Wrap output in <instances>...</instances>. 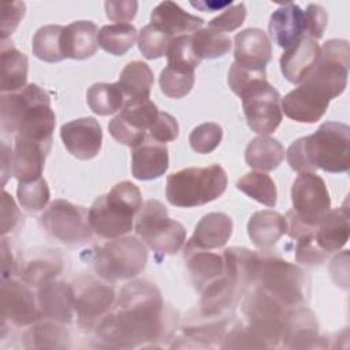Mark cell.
<instances>
[{
  "mask_svg": "<svg viewBox=\"0 0 350 350\" xmlns=\"http://www.w3.org/2000/svg\"><path fill=\"white\" fill-rule=\"evenodd\" d=\"M165 316L160 290L148 280H134L120 290L115 310L97 324L96 334L109 347L153 345L167 335Z\"/></svg>",
  "mask_w": 350,
  "mask_h": 350,
  "instance_id": "cell-1",
  "label": "cell"
},
{
  "mask_svg": "<svg viewBox=\"0 0 350 350\" xmlns=\"http://www.w3.org/2000/svg\"><path fill=\"white\" fill-rule=\"evenodd\" d=\"M287 161L297 172H347L350 168V127L325 122L313 134L295 139L287 149Z\"/></svg>",
  "mask_w": 350,
  "mask_h": 350,
  "instance_id": "cell-2",
  "label": "cell"
},
{
  "mask_svg": "<svg viewBox=\"0 0 350 350\" xmlns=\"http://www.w3.org/2000/svg\"><path fill=\"white\" fill-rule=\"evenodd\" d=\"M0 120L4 133L52 145L56 116L49 94L36 83L1 94Z\"/></svg>",
  "mask_w": 350,
  "mask_h": 350,
  "instance_id": "cell-3",
  "label": "cell"
},
{
  "mask_svg": "<svg viewBox=\"0 0 350 350\" xmlns=\"http://www.w3.org/2000/svg\"><path fill=\"white\" fill-rule=\"evenodd\" d=\"M247 324H235L224 335L221 349L278 347L282 339L286 308L258 286L242 304Z\"/></svg>",
  "mask_w": 350,
  "mask_h": 350,
  "instance_id": "cell-4",
  "label": "cell"
},
{
  "mask_svg": "<svg viewBox=\"0 0 350 350\" xmlns=\"http://www.w3.org/2000/svg\"><path fill=\"white\" fill-rule=\"evenodd\" d=\"M141 206L142 196L133 182L116 183L109 193L97 197L89 208L90 227L101 238H120L133 230L134 215Z\"/></svg>",
  "mask_w": 350,
  "mask_h": 350,
  "instance_id": "cell-5",
  "label": "cell"
},
{
  "mask_svg": "<svg viewBox=\"0 0 350 350\" xmlns=\"http://www.w3.org/2000/svg\"><path fill=\"white\" fill-rule=\"evenodd\" d=\"M227 182V174L219 164L189 167L168 175L165 197L174 206H200L219 198L226 191Z\"/></svg>",
  "mask_w": 350,
  "mask_h": 350,
  "instance_id": "cell-6",
  "label": "cell"
},
{
  "mask_svg": "<svg viewBox=\"0 0 350 350\" xmlns=\"http://www.w3.org/2000/svg\"><path fill=\"white\" fill-rule=\"evenodd\" d=\"M256 283L284 308H297L306 299L304 271L268 250L261 253Z\"/></svg>",
  "mask_w": 350,
  "mask_h": 350,
  "instance_id": "cell-7",
  "label": "cell"
},
{
  "mask_svg": "<svg viewBox=\"0 0 350 350\" xmlns=\"http://www.w3.org/2000/svg\"><path fill=\"white\" fill-rule=\"evenodd\" d=\"M148 261V252L137 237L115 238L97 247L93 257L96 273L107 282L126 280L141 273Z\"/></svg>",
  "mask_w": 350,
  "mask_h": 350,
  "instance_id": "cell-8",
  "label": "cell"
},
{
  "mask_svg": "<svg viewBox=\"0 0 350 350\" xmlns=\"http://www.w3.org/2000/svg\"><path fill=\"white\" fill-rule=\"evenodd\" d=\"M135 232L153 252L175 254L186 241L185 227L168 217L165 206L157 200H148L138 211Z\"/></svg>",
  "mask_w": 350,
  "mask_h": 350,
  "instance_id": "cell-9",
  "label": "cell"
},
{
  "mask_svg": "<svg viewBox=\"0 0 350 350\" xmlns=\"http://www.w3.org/2000/svg\"><path fill=\"white\" fill-rule=\"evenodd\" d=\"M350 67V45L346 40L332 38L320 48L319 60L304 81L329 100L340 96L347 85Z\"/></svg>",
  "mask_w": 350,
  "mask_h": 350,
  "instance_id": "cell-10",
  "label": "cell"
},
{
  "mask_svg": "<svg viewBox=\"0 0 350 350\" xmlns=\"http://www.w3.org/2000/svg\"><path fill=\"white\" fill-rule=\"evenodd\" d=\"M44 230L64 245H81L90 239L89 211L66 200H55L40 217Z\"/></svg>",
  "mask_w": 350,
  "mask_h": 350,
  "instance_id": "cell-11",
  "label": "cell"
},
{
  "mask_svg": "<svg viewBox=\"0 0 350 350\" xmlns=\"http://www.w3.org/2000/svg\"><path fill=\"white\" fill-rule=\"evenodd\" d=\"M239 97L246 122L254 133L267 135L279 127L283 119L280 94L267 79L256 81Z\"/></svg>",
  "mask_w": 350,
  "mask_h": 350,
  "instance_id": "cell-12",
  "label": "cell"
},
{
  "mask_svg": "<svg viewBox=\"0 0 350 350\" xmlns=\"http://www.w3.org/2000/svg\"><path fill=\"white\" fill-rule=\"evenodd\" d=\"M291 201L294 216L313 228L331 211V198L325 182L314 172H299L293 182Z\"/></svg>",
  "mask_w": 350,
  "mask_h": 350,
  "instance_id": "cell-13",
  "label": "cell"
},
{
  "mask_svg": "<svg viewBox=\"0 0 350 350\" xmlns=\"http://www.w3.org/2000/svg\"><path fill=\"white\" fill-rule=\"evenodd\" d=\"M159 115L157 107L150 100L124 101L119 115L109 123V134L120 144L135 148L145 141L146 130Z\"/></svg>",
  "mask_w": 350,
  "mask_h": 350,
  "instance_id": "cell-14",
  "label": "cell"
},
{
  "mask_svg": "<svg viewBox=\"0 0 350 350\" xmlns=\"http://www.w3.org/2000/svg\"><path fill=\"white\" fill-rule=\"evenodd\" d=\"M75 293V312L82 329L90 331L111 312L116 294L105 283L88 279Z\"/></svg>",
  "mask_w": 350,
  "mask_h": 350,
  "instance_id": "cell-15",
  "label": "cell"
},
{
  "mask_svg": "<svg viewBox=\"0 0 350 350\" xmlns=\"http://www.w3.org/2000/svg\"><path fill=\"white\" fill-rule=\"evenodd\" d=\"M1 317L16 327L31 325L42 319L37 297L30 286L14 279L1 283Z\"/></svg>",
  "mask_w": 350,
  "mask_h": 350,
  "instance_id": "cell-16",
  "label": "cell"
},
{
  "mask_svg": "<svg viewBox=\"0 0 350 350\" xmlns=\"http://www.w3.org/2000/svg\"><path fill=\"white\" fill-rule=\"evenodd\" d=\"M66 149L79 160H90L98 154L103 145L101 126L94 118H79L60 127Z\"/></svg>",
  "mask_w": 350,
  "mask_h": 350,
  "instance_id": "cell-17",
  "label": "cell"
},
{
  "mask_svg": "<svg viewBox=\"0 0 350 350\" xmlns=\"http://www.w3.org/2000/svg\"><path fill=\"white\" fill-rule=\"evenodd\" d=\"M325 338L319 335V323L314 313L308 308L287 310L283 320L282 345L287 349L325 347Z\"/></svg>",
  "mask_w": 350,
  "mask_h": 350,
  "instance_id": "cell-18",
  "label": "cell"
},
{
  "mask_svg": "<svg viewBox=\"0 0 350 350\" xmlns=\"http://www.w3.org/2000/svg\"><path fill=\"white\" fill-rule=\"evenodd\" d=\"M329 98L310 85L302 82L298 88L280 98L282 112L299 123H316L323 118L329 105Z\"/></svg>",
  "mask_w": 350,
  "mask_h": 350,
  "instance_id": "cell-19",
  "label": "cell"
},
{
  "mask_svg": "<svg viewBox=\"0 0 350 350\" xmlns=\"http://www.w3.org/2000/svg\"><path fill=\"white\" fill-rule=\"evenodd\" d=\"M37 301L42 319L70 324L75 312L74 288L63 280H49L40 286Z\"/></svg>",
  "mask_w": 350,
  "mask_h": 350,
  "instance_id": "cell-20",
  "label": "cell"
},
{
  "mask_svg": "<svg viewBox=\"0 0 350 350\" xmlns=\"http://www.w3.org/2000/svg\"><path fill=\"white\" fill-rule=\"evenodd\" d=\"M320 56V46L310 37H301L280 56L283 77L291 83H302L314 68Z\"/></svg>",
  "mask_w": 350,
  "mask_h": 350,
  "instance_id": "cell-21",
  "label": "cell"
},
{
  "mask_svg": "<svg viewBox=\"0 0 350 350\" xmlns=\"http://www.w3.org/2000/svg\"><path fill=\"white\" fill-rule=\"evenodd\" d=\"M235 63L243 67L264 70L272 57V45L268 36L257 27H249L234 38Z\"/></svg>",
  "mask_w": 350,
  "mask_h": 350,
  "instance_id": "cell-22",
  "label": "cell"
},
{
  "mask_svg": "<svg viewBox=\"0 0 350 350\" xmlns=\"http://www.w3.org/2000/svg\"><path fill=\"white\" fill-rule=\"evenodd\" d=\"M49 150V145L16 135L12 153V175L18 182H30L41 178Z\"/></svg>",
  "mask_w": 350,
  "mask_h": 350,
  "instance_id": "cell-23",
  "label": "cell"
},
{
  "mask_svg": "<svg viewBox=\"0 0 350 350\" xmlns=\"http://www.w3.org/2000/svg\"><path fill=\"white\" fill-rule=\"evenodd\" d=\"M232 234V219L223 212H211L202 216L185 249H217L227 243Z\"/></svg>",
  "mask_w": 350,
  "mask_h": 350,
  "instance_id": "cell-24",
  "label": "cell"
},
{
  "mask_svg": "<svg viewBox=\"0 0 350 350\" xmlns=\"http://www.w3.org/2000/svg\"><path fill=\"white\" fill-rule=\"evenodd\" d=\"M268 27L273 42L287 49L305 36L304 11L295 3L282 4L272 12Z\"/></svg>",
  "mask_w": 350,
  "mask_h": 350,
  "instance_id": "cell-25",
  "label": "cell"
},
{
  "mask_svg": "<svg viewBox=\"0 0 350 350\" xmlns=\"http://www.w3.org/2000/svg\"><path fill=\"white\" fill-rule=\"evenodd\" d=\"M168 149L164 144L145 139L142 144L133 148L131 171L135 179H157L168 170Z\"/></svg>",
  "mask_w": 350,
  "mask_h": 350,
  "instance_id": "cell-26",
  "label": "cell"
},
{
  "mask_svg": "<svg viewBox=\"0 0 350 350\" xmlns=\"http://www.w3.org/2000/svg\"><path fill=\"white\" fill-rule=\"evenodd\" d=\"M349 235L350 224L347 202H345L343 206L329 211L314 228V239L317 245L328 254L340 250L347 243Z\"/></svg>",
  "mask_w": 350,
  "mask_h": 350,
  "instance_id": "cell-27",
  "label": "cell"
},
{
  "mask_svg": "<svg viewBox=\"0 0 350 350\" xmlns=\"http://www.w3.org/2000/svg\"><path fill=\"white\" fill-rule=\"evenodd\" d=\"M98 29L90 21H75L64 27L62 46L64 59L83 60L93 56L98 48Z\"/></svg>",
  "mask_w": 350,
  "mask_h": 350,
  "instance_id": "cell-28",
  "label": "cell"
},
{
  "mask_svg": "<svg viewBox=\"0 0 350 350\" xmlns=\"http://www.w3.org/2000/svg\"><path fill=\"white\" fill-rule=\"evenodd\" d=\"M150 23L164 30L172 38L183 33L197 31L204 25V19L182 10L174 1L157 4L150 14Z\"/></svg>",
  "mask_w": 350,
  "mask_h": 350,
  "instance_id": "cell-29",
  "label": "cell"
},
{
  "mask_svg": "<svg viewBox=\"0 0 350 350\" xmlns=\"http://www.w3.org/2000/svg\"><path fill=\"white\" fill-rule=\"evenodd\" d=\"M224 276H227L237 290L256 283L261 254L246 247H228L223 254Z\"/></svg>",
  "mask_w": 350,
  "mask_h": 350,
  "instance_id": "cell-30",
  "label": "cell"
},
{
  "mask_svg": "<svg viewBox=\"0 0 350 350\" xmlns=\"http://www.w3.org/2000/svg\"><path fill=\"white\" fill-rule=\"evenodd\" d=\"M286 232V217L273 209L254 212L247 223V234L252 242L262 250L272 247Z\"/></svg>",
  "mask_w": 350,
  "mask_h": 350,
  "instance_id": "cell-31",
  "label": "cell"
},
{
  "mask_svg": "<svg viewBox=\"0 0 350 350\" xmlns=\"http://www.w3.org/2000/svg\"><path fill=\"white\" fill-rule=\"evenodd\" d=\"M1 57V85L3 93L18 92L26 86L29 60L27 56L18 51L8 40L1 41L0 45Z\"/></svg>",
  "mask_w": 350,
  "mask_h": 350,
  "instance_id": "cell-32",
  "label": "cell"
},
{
  "mask_svg": "<svg viewBox=\"0 0 350 350\" xmlns=\"http://www.w3.org/2000/svg\"><path fill=\"white\" fill-rule=\"evenodd\" d=\"M185 257L193 284L198 291L224 273V260L216 253L204 249H185Z\"/></svg>",
  "mask_w": 350,
  "mask_h": 350,
  "instance_id": "cell-33",
  "label": "cell"
},
{
  "mask_svg": "<svg viewBox=\"0 0 350 350\" xmlns=\"http://www.w3.org/2000/svg\"><path fill=\"white\" fill-rule=\"evenodd\" d=\"M153 82L150 67L141 60H134L124 66L116 83L127 101H142L149 100Z\"/></svg>",
  "mask_w": 350,
  "mask_h": 350,
  "instance_id": "cell-34",
  "label": "cell"
},
{
  "mask_svg": "<svg viewBox=\"0 0 350 350\" xmlns=\"http://www.w3.org/2000/svg\"><path fill=\"white\" fill-rule=\"evenodd\" d=\"M237 293V287L227 276L215 279L202 290L200 302L201 314L205 319L224 317V313L232 306Z\"/></svg>",
  "mask_w": 350,
  "mask_h": 350,
  "instance_id": "cell-35",
  "label": "cell"
},
{
  "mask_svg": "<svg viewBox=\"0 0 350 350\" xmlns=\"http://www.w3.org/2000/svg\"><path fill=\"white\" fill-rule=\"evenodd\" d=\"M283 159V145L278 139L268 135H260L253 138L245 149L246 164L261 172L278 168Z\"/></svg>",
  "mask_w": 350,
  "mask_h": 350,
  "instance_id": "cell-36",
  "label": "cell"
},
{
  "mask_svg": "<svg viewBox=\"0 0 350 350\" xmlns=\"http://www.w3.org/2000/svg\"><path fill=\"white\" fill-rule=\"evenodd\" d=\"M62 324V323H60ZM57 321L40 323L23 335L26 349H66L70 346V334Z\"/></svg>",
  "mask_w": 350,
  "mask_h": 350,
  "instance_id": "cell-37",
  "label": "cell"
},
{
  "mask_svg": "<svg viewBox=\"0 0 350 350\" xmlns=\"http://www.w3.org/2000/svg\"><path fill=\"white\" fill-rule=\"evenodd\" d=\"M135 40L137 30L130 23L105 25L100 29L97 36L98 46L115 56H123L127 53L135 44Z\"/></svg>",
  "mask_w": 350,
  "mask_h": 350,
  "instance_id": "cell-38",
  "label": "cell"
},
{
  "mask_svg": "<svg viewBox=\"0 0 350 350\" xmlns=\"http://www.w3.org/2000/svg\"><path fill=\"white\" fill-rule=\"evenodd\" d=\"M89 108L101 116L115 113L123 108L124 96L118 83H93L86 92Z\"/></svg>",
  "mask_w": 350,
  "mask_h": 350,
  "instance_id": "cell-39",
  "label": "cell"
},
{
  "mask_svg": "<svg viewBox=\"0 0 350 350\" xmlns=\"http://www.w3.org/2000/svg\"><path fill=\"white\" fill-rule=\"evenodd\" d=\"M64 26L45 25L40 27L33 37V55L42 62L56 63L64 59L62 46V34Z\"/></svg>",
  "mask_w": 350,
  "mask_h": 350,
  "instance_id": "cell-40",
  "label": "cell"
},
{
  "mask_svg": "<svg viewBox=\"0 0 350 350\" xmlns=\"http://www.w3.org/2000/svg\"><path fill=\"white\" fill-rule=\"evenodd\" d=\"M190 38L194 53L200 60L221 57L231 49L230 37L209 27L194 31Z\"/></svg>",
  "mask_w": 350,
  "mask_h": 350,
  "instance_id": "cell-41",
  "label": "cell"
},
{
  "mask_svg": "<svg viewBox=\"0 0 350 350\" xmlns=\"http://www.w3.org/2000/svg\"><path fill=\"white\" fill-rule=\"evenodd\" d=\"M237 187L238 190H241L250 198L258 201L260 204H264L271 208L276 205V185L272 180V178L265 172L252 171L245 174L242 178L238 179Z\"/></svg>",
  "mask_w": 350,
  "mask_h": 350,
  "instance_id": "cell-42",
  "label": "cell"
},
{
  "mask_svg": "<svg viewBox=\"0 0 350 350\" xmlns=\"http://www.w3.org/2000/svg\"><path fill=\"white\" fill-rule=\"evenodd\" d=\"M165 55L167 67L183 72L194 71V68L198 67L201 63V60L194 53V49L191 46V38L187 34L174 37L168 45Z\"/></svg>",
  "mask_w": 350,
  "mask_h": 350,
  "instance_id": "cell-43",
  "label": "cell"
},
{
  "mask_svg": "<svg viewBox=\"0 0 350 350\" xmlns=\"http://www.w3.org/2000/svg\"><path fill=\"white\" fill-rule=\"evenodd\" d=\"M62 271L60 261L53 257H37L26 262L22 268L21 278L29 286L40 287L49 280H53Z\"/></svg>",
  "mask_w": 350,
  "mask_h": 350,
  "instance_id": "cell-44",
  "label": "cell"
},
{
  "mask_svg": "<svg viewBox=\"0 0 350 350\" xmlns=\"http://www.w3.org/2000/svg\"><path fill=\"white\" fill-rule=\"evenodd\" d=\"M16 196L22 208L30 212L44 209L51 197L48 183L42 176L30 182H19Z\"/></svg>",
  "mask_w": 350,
  "mask_h": 350,
  "instance_id": "cell-45",
  "label": "cell"
},
{
  "mask_svg": "<svg viewBox=\"0 0 350 350\" xmlns=\"http://www.w3.org/2000/svg\"><path fill=\"white\" fill-rule=\"evenodd\" d=\"M172 37L168 36L160 27L149 23L144 26L138 36V48L144 57L146 59H159L167 53L168 45Z\"/></svg>",
  "mask_w": 350,
  "mask_h": 350,
  "instance_id": "cell-46",
  "label": "cell"
},
{
  "mask_svg": "<svg viewBox=\"0 0 350 350\" xmlns=\"http://www.w3.org/2000/svg\"><path fill=\"white\" fill-rule=\"evenodd\" d=\"M194 71L183 72L170 67H165L160 72L159 78L161 92L171 98H182L186 94H189L194 86Z\"/></svg>",
  "mask_w": 350,
  "mask_h": 350,
  "instance_id": "cell-47",
  "label": "cell"
},
{
  "mask_svg": "<svg viewBox=\"0 0 350 350\" xmlns=\"http://www.w3.org/2000/svg\"><path fill=\"white\" fill-rule=\"evenodd\" d=\"M223 129L213 122L202 123L193 129L189 135L190 146L197 153H211L213 152L221 142Z\"/></svg>",
  "mask_w": 350,
  "mask_h": 350,
  "instance_id": "cell-48",
  "label": "cell"
},
{
  "mask_svg": "<svg viewBox=\"0 0 350 350\" xmlns=\"http://www.w3.org/2000/svg\"><path fill=\"white\" fill-rule=\"evenodd\" d=\"M295 258L305 265H317L328 258V253L324 252L314 239V230L309 231L295 239Z\"/></svg>",
  "mask_w": 350,
  "mask_h": 350,
  "instance_id": "cell-49",
  "label": "cell"
},
{
  "mask_svg": "<svg viewBox=\"0 0 350 350\" xmlns=\"http://www.w3.org/2000/svg\"><path fill=\"white\" fill-rule=\"evenodd\" d=\"M260 79H267V71L264 70H254L249 67H243L237 64L235 62L231 64L228 70V85L231 90L237 94L241 96L252 83Z\"/></svg>",
  "mask_w": 350,
  "mask_h": 350,
  "instance_id": "cell-50",
  "label": "cell"
},
{
  "mask_svg": "<svg viewBox=\"0 0 350 350\" xmlns=\"http://www.w3.org/2000/svg\"><path fill=\"white\" fill-rule=\"evenodd\" d=\"M149 137L160 144L175 141L179 135V124L168 112H159L156 120L149 127Z\"/></svg>",
  "mask_w": 350,
  "mask_h": 350,
  "instance_id": "cell-51",
  "label": "cell"
},
{
  "mask_svg": "<svg viewBox=\"0 0 350 350\" xmlns=\"http://www.w3.org/2000/svg\"><path fill=\"white\" fill-rule=\"evenodd\" d=\"M246 5L245 3H238L234 5H230L223 14L213 18L208 27L217 30V31H232L238 29L246 18Z\"/></svg>",
  "mask_w": 350,
  "mask_h": 350,
  "instance_id": "cell-52",
  "label": "cell"
},
{
  "mask_svg": "<svg viewBox=\"0 0 350 350\" xmlns=\"http://www.w3.org/2000/svg\"><path fill=\"white\" fill-rule=\"evenodd\" d=\"M328 22L325 10L319 4H309L304 11V31L306 37L320 40Z\"/></svg>",
  "mask_w": 350,
  "mask_h": 350,
  "instance_id": "cell-53",
  "label": "cell"
},
{
  "mask_svg": "<svg viewBox=\"0 0 350 350\" xmlns=\"http://www.w3.org/2000/svg\"><path fill=\"white\" fill-rule=\"evenodd\" d=\"M25 3L23 1H8L3 4L1 18H0V34L1 41L7 40L14 30L18 27L21 19L25 15Z\"/></svg>",
  "mask_w": 350,
  "mask_h": 350,
  "instance_id": "cell-54",
  "label": "cell"
},
{
  "mask_svg": "<svg viewBox=\"0 0 350 350\" xmlns=\"http://www.w3.org/2000/svg\"><path fill=\"white\" fill-rule=\"evenodd\" d=\"M104 5L108 19L118 23H127L129 21L134 19L138 10V3L134 0H109L105 1Z\"/></svg>",
  "mask_w": 350,
  "mask_h": 350,
  "instance_id": "cell-55",
  "label": "cell"
},
{
  "mask_svg": "<svg viewBox=\"0 0 350 350\" xmlns=\"http://www.w3.org/2000/svg\"><path fill=\"white\" fill-rule=\"evenodd\" d=\"M19 220V211L12 200V197L3 190L1 197V234L5 235L7 232L12 231Z\"/></svg>",
  "mask_w": 350,
  "mask_h": 350,
  "instance_id": "cell-56",
  "label": "cell"
},
{
  "mask_svg": "<svg viewBox=\"0 0 350 350\" xmlns=\"http://www.w3.org/2000/svg\"><path fill=\"white\" fill-rule=\"evenodd\" d=\"M1 257H3V275L1 279L7 280V279H12V276L16 273V262L15 258L12 256V253L8 250V245H7V239L3 238L1 241Z\"/></svg>",
  "mask_w": 350,
  "mask_h": 350,
  "instance_id": "cell-57",
  "label": "cell"
},
{
  "mask_svg": "<svg viewBox=\"0 0 350 350\" xmlns=\"http://www.w3.org/2000/svg\"><path fill=\"white\" fill-rule=\"evenodd\" d=\"M12 174V152L4 142H1V185L4 186L8 176Z\"/></svg>",
  "mask_w": 350,
  "mask_h": 350,
  "instance_id": "cell-58",
  "label": "cell"
},
{
  "mask_svg": "<svg viewBox=\"0 0 350 350\" xmlns=\"http://www.w3.org/2000/svg\"><path fill=\"white\" fill-rule=\"evenodd\" d=\"M193 7L201 10V11H205V12H213V11H217L220 8H224V7H230L232 5V1H191L190 3Z\"/></svg>",
  "mask_w": 350,
  "mask_h": 350,
  "instance_id": "cell-59",
  "label": "cell"
}]
</instances>
